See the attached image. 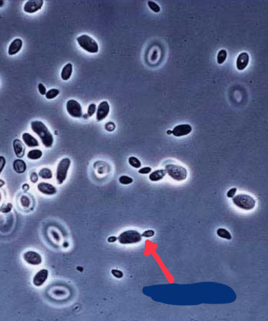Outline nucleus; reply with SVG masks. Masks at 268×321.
Returning a JSON list of instances; mask_svg holds the SVG:
<instances>
[{"mask_svg": "<svg viewBox=\"0 0 268 321\" xmlns=\"http://www.w3.org/2000/svg\"><path fill=\"white\" fill-rule=\"evenodd\" d=\"M21 202L22 205L24 207H28L30 204L29 198L25 196H23L21 197Z\"/></svg>", "mask_w": 268, "mask_h": 321, "instance_id": "30", "label": "nucleus"}, {"mask_svg": "<svg viewBox=\"0 0 268 321\" xmlns=\"http://www.w3.org/2000/svg\"><path fill=\"white\" fill-rule=\"evenodd\" d=\"M169 176L174 180L180 181L185 180L187 176V171L184 167L178 165L169 164L165 167Z\"/></svg>", "mask_w": 268, "mask_h": 321, "instance_id": "4", "label": "nucleus"}, {"mask_svg": "<svg viewBox=\"0 0 268 321\" xmlns=\"http://www.w3.org/2000/svg\"><path fill=\"white\" fill-rule=\"evenodd\" d=\"M70 164L71 160L68 158H63L59 162L56 171V178L58 184H62L66 179Z\"/></svg>", "mask_w": 268, "mask_h": 321, "instance_id": "6", "label": "nucleus"}, {"mask_svg": "<svg viewBox=\"0 0 268 321\" xmlns=\"http://www.w3.org/2000/svg\"><path fill=\"white\" fill-rule=\"evenodd\" d=\"M79 46L86 51L91 53H96L99 51V45L92 37L86 34H83L76 38Z\"/></svg>", "mask_w": 268, "mask_h": 321, "instance_id": "2", "label": "nucleus"}, {"mask_svg": "<svg viewBox=\"0 0 268 321\" xmlns=\"http://www.w3.org/2000/svg\"><path fill=\"white\" fill-rule=\"evenodd\" d=\"M151 170V168L149 167H145L139 170L138 172L141 174H147L149 173Z\"/></svg>", "mask_w": 268, "mask_h": 321, "instance_id": "33", "label": "nucleus"}, {"mask_svg": "<svg viewBox=\"0 0 268 321\" xmlns=\"http://www.w3.org/2000/svg\"><path fill=\"white\" fill-rule=\"evenodd\" d=\"M31 126L33 131L39 136L46 147H50L52 146L53 136L43 123L38 120L33 121L31 123Z\"/></svg>", "mask_w": 268, "mask_h": 321, "instance_id": "1", "label": "nucleus"}, {"mask_svg": "<svg viewBox=\"0 0 268 321\" xmlns=\"http://www.w3.org/2000/svg\"><path fill=\"white\" fill-rule=\"evenodd\" d=\"M166 133L168 134H172V130H169L167 131Z\"/></svg>", "mask_w": 268, "mask_h": 321, "instance_id": "41", "label": "nucleus"}, {"mask_svg": "<svg viewBox=\"0 0 268 321\" xmlns=\"http://www.w3.org/2000/svg\"><path fill=\"white\" fill-rule=\"evenodd\" d=\"M148 5L150 8L154 12L158 13L160 10V8L159 6L155 2L149 1L147 2Z\"/></svg>", "mask_w": 268, "mask_h": 321, "instance_id": "28", "label": "nucleus"}, {"mask_svg": "<svg viewBox=\"0 0 268 321\" xmlns=\"http://www.w3.org/2000/svg\"><path fill=\"white\" fill-rule=\"evenodd\" d=\"M227 56V53L226 50L224 49L220 50L218 52L217 60V63L221 64H222L225 60Z\"/></svg>", "mask_w": 268, "mask_h": 321, "instance_id": "22", "label": "nucleus"}, {"mask_svg": "<svg viewBox=\"0 0 268 321\" xmlns=\"http://www.w3.org/2000/svg\"><path fill=\"white\" fill-rule=\"evenodd\" d=\"M38 88L39 93L42 95H45L46 89L42 83H39L38 85Z\"/></svg>", "mask_w": 268, "mask_h": 321, "instance_id": "32", "label": "nucleus"}, {"mask_svg": "<svg viewBox=\"0 0 268 321\" xmlns=\"http://www.w3.org/2000/svg\"><path fill=\"white\" fill-rule=\"evenodd\" d=\"M40 176L43 178L50 179L52 177V172L48 168H43L39 172Z\"/></svg>", "mask_w": 268, "mask_h": 321, "instance_id": "24", "label": "nucleus"}, {"mask_svg": "<svg viewBox=\"0 0 268 321\" xmlns=\"http://www.w3.org/2000/svg\"><path fill=\"white\" fill-rule=\"evenodd\" d=\"M13 145L17 156L19 158L22 157L24 154L25 147L22 142L19 139H16L14 141Z\"/></svg>", "mask_w": 268, "mask_h": 321, "instance_id": "16", "label": "nucleus"}, {"mask_svg": "<svg viewBox=\"0 0 268 321\" xmlns=\"http://www.w3.org/2000/svg\"><path fill=\"white\" fill-rule=\"evenodd\" d=\"M48 275L47 270L43 269L39 271L34 276L33 282L37 286L42 285L47 280Z\"/></svg>", "mask_w": 268, "mask_h": 321, "instance_id": "14", "label": "nucleus"}, {"mask_svg": "<svg viewBox=\"0 0 268 321\" xmlns=\"http://www.w3.org/2000/svg\"><path fill=\"white\" fill-rule=\"evenodd\" d=\"M166 173L165 169L157 170L150 174L149 178L152 181H158L162 179L166 175Z\"/></svg>", "mask_w": 268, "mask_h": 321, "instance_id": "18", "label": "nucleus"}, {"mask_svg": "<svg viewBox=\"0 0 268 321\" xmlns=\"http://www.w3.org/2000/svg\"><path fill=\"white\" fill-rule=\"evenodd\" d=\"M115 128L114 124L112 122L108 123L105 125V129L107 131H113Z\"/></svg>", "mask_w": 268, "mask_h": 321, "instance_id": "34", "label": "nucleus"}, {"mask_svg": "<svg viewBox=\"0 0 268 321\" xmlns=\"http://www.w3.org/2000/svg\"><path fill=\"white\" fill-rule=\"evenodd\" d=\"M30 178L31 181L33 182H36L38 179V176L37 174L35 172L32 173L31 174Z\"/></svg>", "mask_w": 268, "mask_h": 321, "instance_id": "36", "label": "nucleus"}, {"mask_svg": "<svg viewBox=\"0 0 268 321\" xmlns=\"http://www.w3.org/2000/svg\"><path fill=\"white\" fill-rule=\"evenodd\" d=\"M109 106L106 101L101 102L98 107L96 114V119L98 121H101L105 119L109 112Z\"/></svg>", "mask_w": 268, "mask_h": 321, "instance_id": "9", "label": "nucleus"}, {"mask_svg": "<svg viewBox=\"0 0 268 321\" xmlns=\"http://www.w3.org/2000/svg\"><path fill=\"white\" fill-rule=\"evenodd\" d=\"M73 70V65L71 63L66 64L63 68L61 73L62 79L67 81L70 77Z\"/></svg>", "mask_w": 268, "mask_h": 321, "instance_id": "17", "label": "nucleus"}, {"mask_svg": "<svg viewBox=\"0 0 268 321\" xmlns=\"http://www.w3.org/2000/svg\"><path fill=\"white\" fill-rule=\"evenodd\" d=\"M217 235L220 237L228 240L230 239L232 236L230 233L226 229L219 228L216 231Z\"/></svg>", "mask_w": 268, "mask_h": 321, "instance_id": "21", "label": "nucleus"}, {"mask_svg": "<svg viewBox=\"0 0 268 321\" xmlns=\"http://www.w3.org/2000/svg\"><path fill=\"white\" fill-rule=\"evenodd\" d=\"M192 128L189 124H181L175 126L172 130V134L176 137L187 135L192 131Z\"/></svg>", "mask_w": 268, "mask_h": 321, "instance_id": "11", "label": "nucleus"}, {"mask_svg": "<svg viewBox=\"0 0 268 321\" xmlns=\"http://www.w3.org/2000/svg\"><path fill=\"white\" fill-rule=\"evenodd\" d=\"M23 257L27 262L32 265H38L42 262L40 255L33 251H29L26 252L24 255Z\"/></svg>", "mask_w": 268, "mask_h": 321, "instance_id": "10", "label": "nucleus"}, {"mask_svg": "<svg viewBox=\"0 0 268 321\" xmlns=\"http://www.w3.org/2000/svg\"><path fill=\"white\" fill-rule=\"evenodd\" d=\"M59 91L57 89L52 88L48 91L45 95L46 97L48 99H53L56 97L59 93Z\"/></svg>", "mask_w": 268, "mask_h": 321, "instance_id": "26", "label": "nucleus"}, {"mask_svg": "<svg viewBox=\"0 0 268 321\" xmlns=\"http://www.w3.org/2000/svg\"><path fill=\"white\" fill-rule=\"evenodd\" d=\"M38 187L40 192L47 195H53L57 192L56 188L52 185L48 183H40L38 184Z\"/></svg>", "mask_w": 268, "mask_h": 321, "instance_id": "15", "label": "nucleus"}, {"mask_svg": "<svg viewBox=\"0 0 268 321\" xmlns=\"http://www.w3.org/2000/svg\"><path fill=\"white\" fill-rule=\"evenodd\" d=\"M14 169L18 173L23 172L26 169V165L24 162L21 160H16L13 163Z\"/></svg>", "mask_w": 268, "mask_h": 321, "instance_id": "20", "label": "nucleus"}, {"mask_svg": "<svg viewBox=\"0 0 268 321\" xmlns=\"http://www.w3.org/2000/svg\"><path fill=\"white\" fill-rule=\"evenodd\" d=\"M117 239V238L115 236H111L109 237L107 239L109 242L113 243L115 242Z\"/></svg>", "mask_w": 268, "mask_h": 321, "instance_id": "39", "label": "nucleus"}, {"mask_svg": "<svg viewBox=\"0 0 268 321\" xmlns=\"http://www.w3.org/2000/svg\"><path fill=\"white\" fill-rule=\"evenodd\" d=\"M22 40L19 38L14 39L9 45L8 52L10 55H13L18 53L23 46Z\"/></svg>", "mask_w": 268, "mask_h": 321, "instance_id": "12", "label": "nucleus"}, {"mask_svg": "<svg viewBox=\"0 0 268 321\" xmlns=\"http://www.w3.org/2000/svg\"><path fill=\"white\" fill-rule=\"evenodd\" d=\"M29 186L27 184H25L23 186V188L24 190H27L28 189Z\"/></svg>", "mask_w": 268, "mask_h": 321, "instance_id": "40", "label": "nucleus"}, {"mask_svg": "<svg viewBox=\"0 0 268 321\" xmlns=\"http://www.w3.org/2000/svg\"><path fill=\"white\" fill-rule=\"evenodd\" d=\"M22 138L25 143L29 147L36 146L39 145L37 140L28 133L23 134Z\"/></svg>", "mask_w": 268, "mask_h": 321, "instance_id": "19", "label": "nucleus"}, {"mask_svg": "<svg viewBox=\"0 0 268 321\" xmlns=\"http://www.w3.org/2000/svg\"><path fill=\"white\" fill-rule=\"evenodd\" d=\"M96 109V105L95 104L92 103L88 106L87 114L88 117L92 116L94 113Z\"/></svg>", "mask_w": 268, "mask_h": 321, "instance_id": "29", "label": "nucleus"}, {"mask_svg": "<svg viewBox=\"0 0 268 321\" xmlns=\"http://www.w3.org/2000/svg\"><path fill=\"white\" fill-rule=\"evenodd\" d=\"M249 61V56L246 52H243L238 56L236 61V66L240 71L244 70L248 65Z\"/></svg>", "mask_w": 268, "mask_h": 321, "instance_id": "13", "label": "nucleus"}, {"mask_svg": "<svg viewBox=\"0 0 268 321\" xmlns=\"http://www.w3.org/2000/svg\"><path fill=\"white\" fill-rule=\"evenodd\" d=\"M155 232L153 230L148 229L144 232L141 235L142 236L146 238H149L153 236Z\"/></svg>", "mask_w": 268, "mask_h": 321, "instance_id": "31", "label": "nucleus"}, {"mask_svg": "<svg viewBox=\"0 0 268 321\" xmlns=\"http://www.w3.org/2000/svg\"><path fill=\"white\" fill-rule=\"evenodd\" d=\"M129 164L132 167L136 168H140L141 165L140 161L136 157L132 156L128 159Z\"/></svg>", "mask_w": 268, "mask_h": 321, "instance_id": "23", "label": "nucleus"}, {"mask_svg": "<svg viewBox=\"0 0 268 321\" xmlns=\"http://www.w3.org/2000/svg\"><path fill=\"white\" fill-rule=\"evenodd\" d=\"M11 205L10 204H8L7 206L3 207L2 210V211L4 213H7L10 211L11 208Z\"/></svg>", "mask_w": 268, "mask_h": 321, "instance_id": "37", "label": "nucleus"}, {"mask_svg": "<svg viewBox=\"0 0 268 321\" xmlns=\"http://www.w3.org/2000/svg\"><path fill=\"white\" fill-rule=\"evenodd\" d=\"M0 171L1 172L3 168L5 163V160L3 157L0 156Z\"/></svg>", "mask_w": 268, "mask_h": 321, "instance_id": "38", "label": "nucleus"}, {"mask_svg": "<svg viewBox=\"0 0 268 321\" xmlns=\"http://www.w3.org/2000/svg\"><path fill=\"white\" fill-rule=\"evenodd\" d=\"M66 108L68 113L72 117L79 118L82 116V107L77 101L73 99L69 100L66 103Z\"/></svg>", "mask_w": 268, "mask_h": 321, "instance_id": "7", "label": "nucleus"}, {"mask_svg": "<svg viewBox=\"0 0 268 321\" xmlns=\"http://www.w3.org/2000/svg\"><path fill=\"white\" fill-rule=\"evenodd\" d=\"M43 3V0H28L24 3L23 9L27 13H33L41 9Z\"/></svg>", "mask_w": 268, "mask_h": 321, "instance_id": "8", "label": "nucleus"}, {"mask_svg": "<svg viewBox=\"0 0 268 321\" xmlns=\"http://www.w3.org/2000/svg\"><path fill=\"white\" fill-rule=\"evenodd\" d=\"M42 155V152L38 150L30 151L28 154V157L32 159H37L40 158Z\"/></svg>", "mask_w": 268, "mask_h": 321, "instance_id": "25", "label": "nucleus"}, {"mask_svg": "<svg viewBox=\"0 0 268 321\" xmlns=\"http://www.w3.org/2000/svg\"><path fill=\"white\" fill-rule=\"evenodd\" d=\"M142 235L138 231L128 230L121 233L117 238L119 242L122 244H133L139 242Z\"/></svg>", "mask_w": 268, "mask_h": 321, "instance_id": "5", "label": "nucleus"}, {"mask_svg": "<svg viewBox=\"0 0 268 321\" xmlns=\"http://www.w3.org/2000/svg\"><path fill=\"white\" fill-rule=\"evenodd\" d=\"M236 191L237 189L236 188H233L230 189L227 192V197L229 198L233 197L235 195Z\"/></svg>", "mask_w": 268, "mask_h": 321, "instance_id": "35", "label": "nucleus"}, {"mask_svg": "<svg viewBox=\"0 0 268 321\" xmlns=\"http://www.w3.org/2000/svg\"><path fill=\"white\" fill-rule=\"evenodd\" d=\"M119 182L123 185H128L132 183L133 179L127 176L123 175L120 176L119 179Z\"/></svg>", "mask_w": 268, "mask_h": 321, "instance_id": "27", "label": "nucleus"}, {"mask_svg": "<svg viewBox=\"0 0 268 321\" xmlns=\"http://www.w3.org/2000/svg\"><path fill=\"white\" fill-rule=\"evenodd\" d=\"M233 203L238 208L245 210H250L255 206V201L251 196L245 194H239L233 198Z\"/></svg>", "mask_w": 268, "mask_h": 321, "instance_id": "3", "label": "nucleus"}]
</instances>
